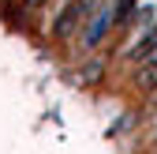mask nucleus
<instances>
[{
    "label": "nucleus",
    "mask_w": 157,
    "mask_h": 154,
    "mask_svg": "<svg viewBox=\"0 0 157 154\" xmlns=\"http://www.w3.org/2000/svg\"><path fill=\"white\" fill-rule=\"evenodd\" d=\"M101 4H105V0H67V11L56 19V34L64 38V34H71L75 26H82L86 19H90L97 8H101Z\"/></svg>",
    "instance_id": "1"
},
{
    "label": "nucleus",
    "mask_w": 157,
    "mask_h": 154,
    "mask_svg": "<svg viewBox=\"0 0 157 154\" xmlns=\"http://www.w3.org/2000/svg\"><path fill=\"white\" fill-rule=\"evenodd\" d=\"M135 83H139L142 90H153L157 87V53L146 56L142 64H135Z\"/></svg>",
    "instance_id": "2"
},
{
    "label": "nucleus",
    "mask_w": 157,
    "mask_h": 154,
    "mask_svg": "<svg viewBox=\"0 0 157 154\" xmlns=\"http://www.w3.org/2000/svg\"><path fill=\"white\" fill-rule=\"evenodd\" d=\"M153 53H157V23H153V26L146 30V38H142V42H139V45H135V49H131L127 56H131V60H135V64H142V60H146V56H153Z\"/></svg>",
    "instance_id": "3"
},
{
    "label": "nucleus",
    "mask_w": 157,
    "mask_h": 154,
    "mask_svg": "<svg viewBox=\"0 0 157 154\" xmlns=\"http://www.w3.org/2000/svg\"><path fill=\"white\" fill-rule=\"evenodd\" d=\"M26 4H41V0H26Z\"/></svg>",
    "instance_id": "4"
}]
</instances>
